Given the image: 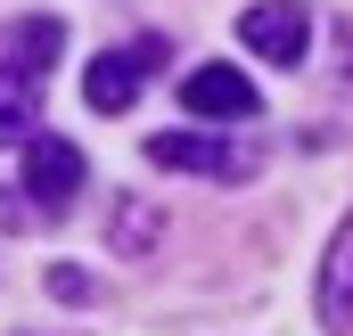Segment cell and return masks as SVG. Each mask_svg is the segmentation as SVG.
Segmentation results:
<instances>
[{
    "label": "cell",
    "mask_w": 353,
    "mask_h": 336,
    "mask_svg": "<svg viewBox=\"0 0 353 336\" xmlns=\"http://www.w3.org/2000/svg\"><path fill=\"white\" fill-rule=\"evenodd\" d=\"M58 50H66V25H58V17H17V25L0 33V58H8V66H33V74H50Z\"/></svg>",
    "instance_id": "7"
},
{
    "label": "cell",
    "mask_w": 353,
    "mask_h": 336,
    "mask_svg": "<svg viewBox=\"0 0 353 336\" xmlns=\"http://www.w3.org/2000/svg\"><path fill=\"white\" fill-rule=\"evenodd\" d=\"M74 189H83V148L58 140V132H33V140H25V197H33L41 213H66Z\"/></svg>",
    "instance_id": "3"
},
{
    "label": "cell",
    "mask_w": 353,
    "mask_h": 336,
    "mask_svg": "<svg viewBox=\"0 0 353 336\" xmlns=\"http://www.w3.org/2000/svg\"><path fill=\"white\" fill-rule=\"evenodd\" d=\"M304 33H312V17L296 8V0H255L247 17H239V41L271 58V66H304Z\"/></svg>",
    "instance_id": "4"
},
{
    "label": "cell",
    "mask_w": 353,
    "mask_h": 336,
    "mask_svg": "<svg viewBox=\"0 0 353 336\" xmlns=\"http://www.w3.org/2000/svg\"><path fill=\"white\" fill-rule=\"evenodd\" d=\"M321 320H337V328L353 320V222L337 230V246L321 262Z\"/></svg>",
    "instance_id": "8"
},
{
    "label": "cell",
    "mask_w": 353,
    "mask_h": 336,
    "mask_svg": "<svg viewBox=\"0 0 353 336\" xmlns=\"http://www.w3.org/2000/svg\"><path fill=\"white\" fill-rule=\"evenodd\" d=\"M148 165L205 172V180H247V172H255V148H247V140H214V132H157V140H148Z\"/></svg>",
    "instance_id": "2"
},
{
    "label": "cell",
    "mask_w": 353,
    "mask_h": 336,
    "mask_svg": "<svg viewBox=\"0 0 353 336\" xmlns=\"http://www.w3.org/2000/svg\"><path fill=\"white\" fill-rule=\"evenodd\" d=\"M181 107L205 115V123H247L263 98H255V83H247L239 66H197V74L181 83Z\"/></svg>",
    "instance_id": "5"
},
{
    "label": "cell",
    "mask_w": 353,
    "mask_h": 336,
    "mask_svg": "<svg viewBox=\"0 0 353 336\" xmlns=\"http://www.w3.org/2000/svg\"><path fill=\"white\" fill-rule=\"evenodd\" d=\"M50 295H58V304H90V279L83 271H50Z\"/></svg>",
    "instance_id": "10"
},
{
    "label": "cell",
    "mask_w": 353,
    "mask_h": 336,
    "mask_svg": "<svg viewBox=\"0 0 353 336\" xmlns=\"http://www.w3.org/2000/svg\"><path fill=\"white\" fill-rule=\"evenodd\" d=\"M33 213H41V205H17V197H8V189H0V230H25V222H33Z\"/></svg>",
    "instance_id": "11"
},
{
    "label": "cell",
    "mask_w": 353,
    "mask_h": 336,
    "mask_svg": "<svg viewBox=\"0 0 353 336\" xmlns=\"http://www.w3.org/2000/svg\"><path fill=\"white\" fill-rule=\"evenodd\" d=\"M165 66V33H140V41H123V50H107V58H90L83 74V98L99 107V115H123L140 90H148V74Z\"/></svg>",
    "instance_id": "1"
},
{
    "label": "cell",
    "mask_w": 353,
    "mask_h": 336,
    "mask_svg": "<svg viewBox=\"0 0 353 336\" xmlns=\"http://www.w3.org/2000/svg\"><path fill=\"white\" fill-rule=\"evenodd\" d=\"M140 238H157V213H140V205L115 213V246H140Z\"/></svg>",
    "instance_id": "9"
},
{
    "label": "cell",
    "mask_w": 353,
    "mask_h": 336,
    "mask_svg": "<svg viewBox=\"0 0 353 336\" xmlns=\"http://www.w3.org/2000/svg\"><path fill=\"white\" fill-rule=\"evenodd\" d=\"M33 123H41V74L0 58V148L8 140H33Z\"/></svg>",
    "instance_id": "6"
}]
</instances>
